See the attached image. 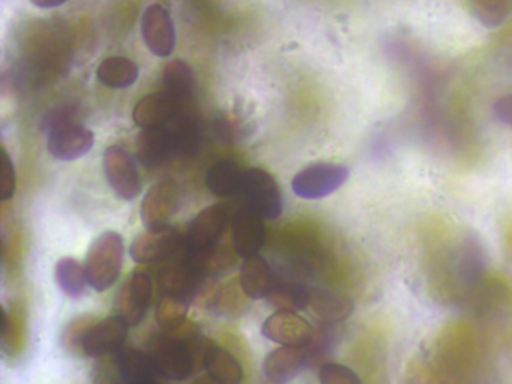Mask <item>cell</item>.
<instances>
[{
    "label": "cell",
    "instance_id": "22",
    "mask_svg": "<svg viewBox=\"0 0 512 384\" xmlns=\"http://www.w3.org/2000/svg\"><path fill=\"white\" fill-rule=\"evenodd\" d=\"M116 365H118L122 380L127 384L157 380L160 375L152 354L137 350V348L122 347L116 354Z\"/></svg>",
    "mask_w": 512,
    "mask_h": 384
},
{
    "label": "cell",
    "instance_id": "17",
    "mask_svg": "<svg viewBox=\"0 0 512 384\" xmlns=\"http://www.w3.org/2000/svg\"><path fill=\"white\" fill-rule=\"evenodd\" d=\"M182 105L179 99L166 90L149 93L134 105V123L142 129L167 126L181 114Z\"/></svg>",
    "mask_w": 512,
    "mask_h": 384
},
{
    "label": "cell",
    "instance_id": "2",
    "mask_svg": "<svg viewBox=\"0 0 512 384\" xmlns=\"http://www.w3.org/2000/svg\"><path fill=\"white\" fill-rule=\"evenodd\" d=\"M41 131L47 132V150L59 161H76L94 147V132L80 122L73 104H62L44 114Z\"/></svg>",
    "mask_w": 512,
    "mask_h": 384
},
{
    "label": "cell",
    "instance_id": "29",
    "mask_svg": "<svg viewBox=\"0 0 512 384\" xmlns=\"http://www.w3.org/2000/svg\"><path fill=\"white\" fill-rule=\"evenodd\" d=\"M188 306H190L188 300L164 294L155 312V318L161 330H164L167 335H176L187 323Z\"/></svg>",
    "mask_w": 512,
    "mask_h": 384
},
{
    "label": "cell",
    "instance_id": "33",
    "mask_svg": "<svg viewBox=\"0 0 512 384\" xmlns=\"http://www.w3.org/2000/svg\"><path fill=\"white\" fill-rule=\"evenodd\" d=\"M95 323L92 317H79L68 324L67 329L64 330L62 335V344L71 353H79L80 345H82L83 336L86 330Z\"/></svg>",
    "mask_w": 512,
    "mask_h": 384
},
{
    "label": "cell",
    "instance_id": "16",
    "mask_svg": "<svg viewBox=\"0 0 512 384\" xmlns=\"http://www.w3.org/2000/svg\"><path fill=\"white\" fill-rule=\"evenodd\" d=\"M232 234L236 255L244 260L256 257L265 245V222L262 216L250 207H241L233 215Z\"/></svg>",
    "mask_w": 512,
    "mask_h": 384
},
{
    "label": "cell",
    "instance_id": "7",
    "mask_svg": "<svg viewBox=\"0 0 512 384\" xmlns=\"http://www.w3.org/2000/svg\"><path fill=\"white\" fill-rule=\"evenodd\" d=\"M229 219L230 210L224 204H212L203 209L193 219L184 236V255L193 257L218 245V240L226 231Z\"/></svg>",
    "mask_w": 512,
    "mask_h": 384
},
{
    "label": "cell",
    "instance_id": "19",
    "mask_svg": "<svg viewBox=\"0 0 512 384\" xmlns=\"http://www.w3.org/2000/svg\"><path fill=\"white\" fill-rule=\"evenodd\" d=\"M308 348L283 345L272 351L263 363L266 378L272 383L283 384L293 380L308 362Z\"/></svg>",
    "mask_w": 512,
    "mask_h": 384
},
{
    "label": "cell",
    "instance_id": "38",
    "mask_svg": "<svg viewBox=\"0 0 512 384\" xmlns=\"http://www.w3.org/2000/svg\"><path fill=\"white\" fill-rule=\"evenodd\" d=\"M136 384H160L157 380H151V381H143V383H136Z\"/></svg>",
    "mask_w": 512,
    "mask_h": 384
},
{
    "label": "cell",
    "instance_id": "5",
    "mask_svg": "<svg viewBox=\"0 0 512 384\" xmlns=\"http://www.w3.org/2000/svg\"><path fill=\"white\" fill-rule=\"evenodd\" d=\"M349 179V168L331 162H317L299 171L292 180V189L298 197L305 200H319L328 197L332 192Z\"/></svg>",
    "mask_w": 512,
    "mask_h": 384
},
{
    "label": "cell",
    "instance_id": "28",
    "mask_svg": "<svg viewBox=\"0 0 512 384\" xmlns=\"http://www.w3.org/2000/svg\"><path fill=\"white\" fill-rule=\"evenodd\" d=\"M56 282L59 288L71 299H80L89 284L85 266L76 258H62L56 264Z\"/></svg>",
    "mask_w": 512,
    "mask_h": 384
},
{
    "label": "cell",
    "instance_id": "21",
    "mask_svg": "<svg viewBox=\"0 0 512 384\" xmlns=\"http://www.w3.org/2000/svg\"><path fill=\"white\" fill-rule=\"evenodd\" d=\"M275 282H277V276H275L274 270L269 266L268 261L260 255L247 258L242 264L239 285L248 299L268 297Z\"/></svg>",
    "mask_w": 512,
    "mask_h": 384
},
{
    "label": "cell",
    "instance_id": "8",
    "mask_svg": "<svg viewBox=\"0 0 512 384\" xmlns=\"http://www.w3.org/2000/svg\"><path fill=\"white\" fill-rule=\"evenodd\" d=\"M185 252L184 236L175 228L163 227L146 230L131 245L130 254L137 263H161L179 257Z\"/></svg>",
    "mask_w": 512,
    "mask_h": 384
},
{
    "label": "cell",
    "instance_id": "11",
    "mask_svg": "<svg viewBox=\"0 0 512 384\" xmlns=\"http://www.w3.org/2000/svg\"><path fill=\"white\" fill-rule=\"evenodd\" d=\"M158 372L169 380L184 381L194 369V354L190 342L178 336L158 339L152 351Z\"/></svg>",
    "mask_w": 512,
    "mask_h": 384
},
{
    "label": "cell",
    "instance_id": "20",
    "mask_svg": "<svg viewBox=\"0 0 512 384\" xmlns=\"http://www.w3.org/2000/svg\"><path fill=\"white\" fill-rule=\"evenodd\" d=\"M308 308L328 324L340 323L352 315L355 305L347 294L334 288L311 287Z\"/></svg>",
    "mask_w": 512,
    "mask_h": 384
},
{
    "label": "cell",
    "instance_id": "13",
    "mask_svg": "<svg viewBox=\"0 0 512 384\" xmlns=\"http://www.w3.org/2000/svg\"><path fill=\"white\" fill-rule=\"evenodd\" d=\"M179 207H181V191L178 185L169 180L157 183L143 198L142 207H140L143 225L146 230L167 227Z\"/></svg>",
    "mask_w": 512,
    "mask_h": 384
},
{
    "label": "cell",
    "instance_id": "27",
    "mask_svg": "<svg viewBox=\"0 0 512 384\" xmlns=\"http://www.w3.org/2000/svg\"><path fill=\"white\" fill-rule=\"evenodd\" d=\"M278 311H302L310 303V288L299 282L277 279L274 288L266 297Z\"/></svg>",
    "mask_w": 512,
    "mask_h": 384
},
{
    "label": "cell",
    "instance_id": "1",
    "mask_svg": "<svg viewBox=\"0 0 512 384\" xmlns=\"http://www.w3.org/2000/svg\"><path fill=\"white\" fill-rule=\"evenodd\" d=\"M25 65L29 78L56 74L70 60L73 39L65 27L52 21H38L25 35Z\"/></svg>",
    "mask_w": 512,
    "mask_h": 384
},
{
    "label": "cell",
    "instance_id": "3",
    "mask_svg": "<svg viewBox=\"0 0 512 384\" xmlns=\"http://www.w3.org/2000/svg\"><path fill=\"white\" fill-rule=\"evenodd\" d=\"M124 260V237L116 231L98 236L89 248L85 269L89 285L94 290L106 291L118 281Z\"/></svg>",
    "mask_w": 512,
    "mask_h": 384
},
{
    "label": "cell",
    "instance_id": "26",
    "mask_svg": "<svg viewBox=\"0 0 512 384\" xmlns=\"http://www.w3.org/2000/svg\"><path fill=\"white\" fill-rule=\"evenodd\" d=\"M140 69L134 60L124 56L107 57L97 69V78L109 89H127L139 78Z\"/></svg>",
    "mask_w": 512,
    "mask_h": 384
},
{
    "label": "cell",
    "instance_id": "14",
    "mask_svg": "<svg viewBox=\"0 0 512 384\" xmlns=\"http://www.w3.org/2000/svg\"><path fill=\"white\" fill-rule=\"evenodd\" d=\"M262 333L269 341L289 347H310L314 341L311 324L292 311H277L269 315L262 326Z\"/></svg>",
    "mask_w": 512,
    "mask_h": 384
},
{
    "label": "cell",
    "instance_id": "9",
    "mask_svg": "<svg viewBox=\"0 0 512 384\" xmlns=\"http://www.w3.org/2000/svg\"><path fill=\"white\" fill-rule=\"evenodd\" d=\"M206 279L208 278L203 275L196 263L184 254L164 261V266L161 267L158 275V282L164 294L181 297L188 302H191L202 290Z\"/></svg>",
    "mask_w": 512,
    "mask_h": 384
},
{
    "label": "cell",
    "instance_id": "31",
    "mask_svg": "<svg viewBox=\"0 0 512 384\" xmlns=\"http://www.w3.org/2000/svg\"><path fill=\"white\" fill-rule=\"evenodd\" d=\"M467 3L475 17L487 27L500 26L512 9L511 0H467Z\"/></svg>",
    "mask_w": 512,
    "mask_h": 384
},
{
    "label": "cell",
    "instance_id": "6",
    "mask_svg": "<svg viewBox=\"0 0 512 384\" xmlns=\"http://www.w3.org/2000/svg\"><path fill=\"white\" fill-rule=\"evenodd\" d=\"M104 173L107 182L119 198L136 200L143 189L142 176L137 168L136 158L122 146L107 147L103 156Z\"/></svg>",
    "mask_w": 512,
    "mask_h": 384
},
{
    "label": "cell",
    "instance_id": "37",
    "mask_svg": "<svg viewBox=\"0 0 512 384\" xmlns=\"http://www.w3.org/2000/svg\"><path fill=\"white\" fill-rule=\"evenodd\" d=\"M193 384H220L217 380L211 377V375H206V377L197 378Z\"/></svg>",
    "mask_w": 512,
    "mask_h": 384
},
{
    "label": "cell",
    "instance_id": "24",
    "mask_svg": "<svg viewBox=\"0 0 512 384\" xmlns=\"http://www.w3.org/2000/svg\"><path fill=\"white\" fill-rule=\"evenodd\" d=\"M244 170L235 161L221 159L214 162L206 173V185L217 197H232L241 194Z\"/></svg>",
    "mask_w": 512,
    "mask_h": 384
},
{
    "label": "cell",
    "instance_id": "15",
    "mask_svg": "<svg viewBox=\"0 0 512 384\" xmlns=\"http://www.w3.org/2000/svg\"><path fill=\"white\" fill-rule=\"evenodd\" d=\"M128 327L119 315L95 321L83 336L80 353L83 356L103 357L121 350L127 339Z\"/></svg>",
    "mask_w": 512,
    "mask_h": 384
},
{
    "label": "cell",
    "instance_id": "35",
    "mask_svg": "<svg viewBox=\"0 0 512 384\" xmlns=\"http://www.w3.org/2000/svg\"><path fill=\"white\" fill-rule=\"evenodd\" d=\"M493 111L497 120L512 126V93L497 99L494 102Z\"/></svg>",
    "mask_w": 512,
    "mask_h": 384
},
{
    "label": "cell",
    "instance_id": "10",
    "mask_svg": "<svg viewBox=\"0 0 512 384\" xmlns=\"http://www.w3.org/2000/svg\"><path fill=\"white\" fill-rule=\"evenodd\" d=\"M154 284L146 270L137 269L131 273L116 299V311L128 326H137L148 314L151 306Z\"/></svg>",
    "mask_w": 512,
    "mask_h": 384
},
{
    "label": "cell",
    "instance_id": "23",
    "mask_svg": "<svg viewBox=\"0 0 512 384\" xmlns=\"http://www.w3.org/2000/svg\"><path fill=\"white\" fill-rule=\"evenodd\" d=\"M203 366L208 375L220 384H241L244 380V369L235 356L224 348L211 344L203 348Z\"/></svg>",
    "mask_w": 512,
    "mask_h": 384
},
{
    "label": "cell",
    "instance_id": "4",
    "mask_svg": "<svg viewBox=\"0 0 512 384\" xmlns=\"http://www.w3.org/2000/svg\"><path fill=\"white\" fill-rule=\"evenodd\" d=\"M241 195L245 206L259 213L263 219H277L283 213L284 200L280 185L263 168H248L242 180Z\"/></svg>",
    "mask_w": 512,
    "mask_h": 384
},
{
    "label": "cell",
    "instance_id": "34",
    "mask_svg": "<svg viewBox=\"0 0 512 384\" xmlns=\"http://www.w3.org/2000/svg\"><path fill=\"white\" fill-rule=\"evenodd\" d=\"M17 189L16 168L13 159L4 150L2 156V173H0V200L7 201L14 197Z\"/></svg>",
    "mask_w": 512,
    "mask_h": 384
},
{
    "label": "cell",
    "instance_id": "32",
    "mask_svg": "<svg viewBox=\"0 0 512 384\" xmlns=\"http://www.w3.org/2000/svg\"><path fill=\"white\" fill-rule=\"evenodd\" d=\"M320 384H362L353 369L341 363H323L319 369Z\"/></svg>",
    "mask_w": 512,
    "mask_h": 384
},
{
    "label": "cell",
    "instance_id": "36",
    "mask_svg": "<svg viewBox=\"0 0 512 384\" xmlns=\"http://www.w3.org/2000/svg\"><path fill=\"white\" fill-rule=\"evenodd\" d=\"M37 8L41 9H52L58 8V6L64 5L68 0H31Z\"/></svg>",
    "mask_w": 512,
    "mask_h": 384
},
{
    "label": "cell",
    "instance_id": "12",
    "mask_svg": "<svg viewBox=\"0 0 512 384\" xmlns=\"http://www.w3.org/2000/svg\"><path fill=\"white\" fill-rule=\"evenodd\" d=\"M142 36L154 56H172L176 48V26L170 12L160 3H152L143 12Z\"/></svg>",
    "mask_w": 512,
    "mask_h": 384
},
{
    "label": "cell",
    "instance_id": "25",
    "mask_svg": "<svg viewBox=\"0 0 512 384\" xmlns=\"http://www.w3.org/2000/svg\"><path fill=\"white\" fill-rule=\"evenodd\" d=\"M164 90L185 104L193 99L197 90V78L190 63L185 60H170L163 71Z\"/></svg>",
    "mask_w": 512,
    "mask_h": 384
},
{
    "label": "cell",
    "instance_id": "30",
    "mask_svg": "<svg viewBox=\"0 0 512 384\" xmlns=\"http://www.w3.org/2000/svg\"><path fill=\"white\" fill-rule=\"evenodd\" d=\"M172 126H169L175 140L176 155L178 156H194L199 152L200 147V131L191 117L179 114L173 120Z\"/></svg>",
    "mask_w": 512,
    "mask_h": 384
},
{
    "label": "cell",
    "instance_id": "18",
    "mask_svg": "<svg viewBox=\"0 0 512 384\" xmlns=\"http://www.w3.org/2000/svg\"><path fill=\"white\" fill-rule=\"evenodd\" d=\"M175 156L178 155H176L175 140L169 125L142 129L137 137V158L143 167L157 170Z\"/></svg>",
    "mask_w": 512,
    "mask_h": 384
}]
</instances>
